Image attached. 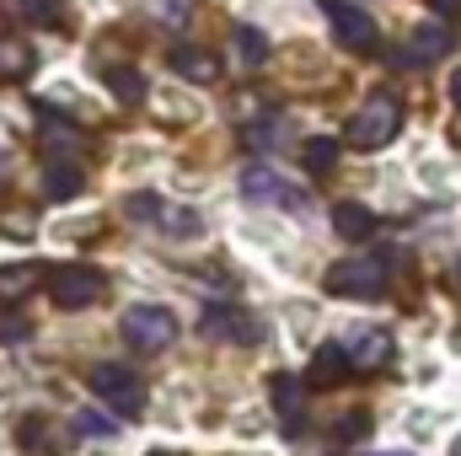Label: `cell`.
Instances as JSON below:
<instances>
[{"label": "cell", "mask_w": 461, "mask_h": 456, "mask_svg": "<svg viewBox=\"0 0 461 456\" xmlns=\"http://www.w3.org/2000/svg\"><path fill=\"white\" fill-rule=\"evenodd\" d=\"M402 103L392 97V92H370L365 103H359V114L348 118V145H359V150H381V145H392L397 140V129H402Z\"/></svg>", "instance_id": "obj_1"}, {"label": "cell", "mask_w": 461, "mask_h": 456, "mask_svg": "<svg viewBox=\"0 0 461 456\" xmlns=\"http://www.w3.org/2000/svg\"><path fill=\"white\" fill-rule=\"evenodd\" d=\"M386 285H392V258H386V252L344 258V263L328 269V290H333V296H359V301H370V296H381Z\"/></svg>", "instance_id": "obj_2"}, {"label": "cell", "mask_w": 461, "mask_h": 456, "mask_svg": "<svg viewBox=\"0 0 461 456\" xmlns=\"http://www.w3.org/2000/svg\"><path fill=\"white\" fill-rule=\"evenodd\" d=\"M49 296H54V306H65V312H86V306H97V301L108 296V279H103V269H92V263H65V269H54Z\"/></svg>", "instance_id": "obj_3"}, {"label": "cell", "mask_w": 461, "mask_h": 456, "mask_svg": "<svg viewBox=\"0 0 461 456\" xmlns=\"http://www.w3.org/2000/svg\"><path fill=\"white\" fill-rule=\"evenodd\" d=\"M118 333H123L129 349H140V354H161L167 343H177V317L167 306H134V312H123Z\"/></svg>", "instance_id": "obj_4"}, {"label": "cell", "mask_w": 461, "mask_h": 456, "mask_svg": "<svg viewBox=\"0 0 461 456\" xmlns=\"http://www.w3.org/2000/svg\"><path fill=\"white\" fill-rule=\"evenodd\" d=\"M92 392H97V403L113 408L118 419H140L145 414V387H140V376L129 365H97L92 370Z\"/></svg>", "instance_id": "obj_5"}, {"label": "cell", "mask_w": 461, "mask_h": 456, "mask_svg": "<svg viewBox=\"0 0 461 456\" xmlns=\"http://www.w3.org/2000/svg\"><path fill=\"white\" fill-rule=\"evenodd\" d=\"M123 210H129L140 226H156V231H167V236H199V215H194V210H183V205H161L156 194H129Z\"/></svg>", "instance_id": "obj_6"}, {"label": "cell", "mask_w": 461, "mask_h": 456, "mask_svg": "<svg viewBox=\"0 0 461 456\" xmlns=\"http://www.w3.org/2000/svg\"><path fill=\"white\" fill-rule=\"evenodd\" d=\"M322 11H328V22H333V38L344 43L348 54H375V49H381V32H375V22H370L359 5H348V0H322Z\"/></svg>", "instance_id": "obj_7"}, {"label": "cell", "mask_w": 461, "mask_h": 456, "mask_svg": "<svg viewBox=\"0 0 461 456\" xmlns=\"http://www.w3.org/2000/svg\"><path fill=\"white\" fill-rule=\"evenodd\" d=\"M199 333H204L210 343H236V349H247V343L263 339V323H258L252 312H241V306H226V301H215V306L204 312Z\"/></svg>", "instance_id": "obj_8"}, {"label": "cell", "mask_w": 461, "mask_h": 456, "mask_svg": "<svg viewBox=\"0 0 461 456\" xmlns=\"http://www.w3.org/2000/svg\"><path fill=\"white\" fill-rule=\"evenodd\" d=\"M306 392H312V387H301V381L285 376V370L268 376V403H274V414L285 419V435H290V441L306 435Z\"/></svg>", "instance_id": "obj_9"}, {"label": "cell", "mask_w": 461, "mask_h": 456, "mask_svg": "<svg viewBox=\"0 0 461 456\" xmlns=\"http://www.w3.org/2000/svg\"><path fill=\"white\" fill-rule=\"evenodd\" d=\"M241 194L247 199H258V205H285V210H301L306 205V194L301 188H290L279 172H268V167H252V172H241Z\"/></svg>", "instance_id": "obj_10"}, {"label": "cell", "mask_w": 461, "mask_h": 456, "mask_svg": "<svg viewBox=\"0 0 461 456\" xmlns=\"http://www.w3.org/2000/svg\"><path fill=\"white\" fill-rule=\"evenodd\" d=\"M348 376H354V365H348L344 343H317V354L306 365V387L312 392H333V387H344Z\"/></svg>", "instance_id": "obj_11"}, {"label": "cell", "mask_w": 461, "mask_h": 456, "mask_svg": "<svg viewBox=\"0 0 461 456\" xmlns=\"http://www.w3.org/2000/svg\"><path fill=\"white\" fill-rule=\"evenodd\" d=\"M344 349H348V365L354 370H381L392 360V333L386 328H365V333L344 339Z\"/></svg>", "instance_id": "obj_12"}, {"label": "cell", "mask_w": 461, "mask_h": 456, "mask_svg": "<svg viewBox=\"0 0 461 456\" xmlns=\"http://www.w3.org/2000/svg\"><path fill=\"white\" fill-rule=\"evenodd\" d=\"M172 70H177L183 81H194V87H215V81H221V59H215L210 49H199V43L172 49Z\"/></svg>", "instance_id": "obj_13"}, {"label": "cell", "mask_w": 461, "mask_h": 456, "mask_svg": "<svg viewBox=\"0 0 461 456\" xmlns=\"http://www.w3.org/2000/svg\"><path fill=\"white\" fill-rule=\"evenodd\" d=\"M446 49H451V27L429 22V27H419V32H413V49H408L397 65H429V59H440Z\"/></svg>", "instance_id": "obj_14"}, {"label": "cell", "mask_w": 461, "mask_h": 456, "mask_svg": "<svg viewBox=\"0 0 461 456\" xmlns=\"http://www.w3.org/2000/svg\"><path fill=\"white\" fill-rule=\"evenodd\" d=\"M81 161H49V172H43V194L49 199H76L81 194Z\"/></svg>", "instance_id": "obj_15"}, {"label": "cell", "mask_w": 461, "mask_h": 456, "mask_svg": "<svg viewBox=\"0 0 461 456\" xmlns=\"http://www.w3.org/2000/svg\"><path fill=\"white\" fill-rule=\"evenodd\" d=\"M333 231H339L344 242H370V236H375V215H370L365 205H339V210H333Z\"/></svg>", "instance_id": "obj_16"}, {"label": "cell", "mask_w": 461, "mask_h": 456, "mask_svg": "<svg viewBox=\"0 0 461 456\" xmlns=\"http://www.w3.org/2000/svg\"><path fill=\"white\" fill-rule=\"evenodd\" d=\"M103 81L113 87V97L123 103V108H134V103L145 97V81H140V70H134V65H108V70H103Z\"/></svg>", "instance_id": "obj_17"}, {"label": "cell", "mask_w": 461, "mask_h": 456, "mask_svg": "<svg viewBox=\"0 0 461 456\" xmlns=\"http://www.w3.org/2000/svg\"><path fill=\"white\" fill-rule=\"evenodd\" d=\"M38 279H43L38 263H11V269H0V301H22Z\"/></svg>", "instance_id": "obj_18"}, {"label": "cell", "mask_w": 461, "mask_h": 456, "mask_svg": "<svg viewBox=\"0 0 461 456\" xmlns=\"http://www.w3.org/2000/svg\"><path fill=\"white\" fill-rule=\"evenodd\" d=\"M22 76H32V49L5 38L0 43V81H22Z\"/></svg>", "instance_id": "obj_19"}, {"label": "cell", "mask_w": 461, "mask_h": 456, "mask_svg": "<svg viewBox=\"0 0 461 456\" xmlns=\"http://www.w3.org/2000/svg\"><path fill=\"white\" fill-rule=\"evenodd\" d=\"M230 38H236V54H241V65H252V70H258V65L268 59V38H263L258 27H236Z\"/></svg>", "instance_id": "obj_20"}, {"label": "cell", "mask_w": 461, "mask_h": 456, "mask_svg": "<svg viewBox=\"0 0 461 456\" xmlns=\"http://www.w3.org/2000/svg\"><path fill=\"white\" fill-rule=\"evenodd\" d=\"M306 167H312V172H333V167H339V140H328V134L306 140Z\"/></svg>", "instance_id": "obj_21"}, {"label": "cell", "mask_w": 461, "mask_h": 456, "mask_svg": "<svg viewBox=\"0 0 461 456\" xmlns=\"http://www.w3.org/2000/svg\"><path fill=\"white\" fill-rule=\"evenodd\" d=\"M145 5H150V16L167 22V27H183V22L194 16V0H145Z\"/></svg>", "instance_id": "obj_22"}, {"label": "cell", "mask_w": 461, "mask_h": 456, "mask_svg": "<svg viewBox=\"0 0 461 456\" xmlns=\"http://www.w3.org/2000/svg\"><path fill=\"white\" fill-rule=\"evenodd\" d=\"M76 430H81V435H118V414H97V408H81V414H76Z\"/></svg>", "instance_id": "obj_23"}, {"label": "cell", "mask_w": 461, "mask_h": 456, "mask_svg": "<svg viewBox=\"0 0 461 456\" xmlns=\"http://www.w3.org/2000/svg\"><path fill=\"white\" fill-rule=\"evenodd\" d=\"M279 140H285V123H279V118H263V123L247 129V145H258V150H263V145H279Z\"/></svg>", "instance_id": "obj_24"}, {"label": "cell", "mask_w": 461, "mask_h": 456, "mask_svg": "<svg viewBox=\"0 0 461 456\" xmlns=\"http://www.w3.org/2000/svg\"><path fill=\"white\" fill-rule=\"evenodd\" d=\"M365 424H370V414H344V419H339V441H354V435H365Z\"/></svg>", "instance_id": "obj_25"}, {"label": "cell", "mask_w": 461, "mask_h": 456, "mask_svg": "<svg viewBox=\"0 0 461 456\" xmlns=\"http://www.w3.org/2000/svg\"><path fill=\"white\" fill-rule=\"evenodd\" d=\"M0 339H5V343L27 339V323H22V317H16V323H0Z\"/></svg>", "instance_id": "obj_26"}, {"label": "cell", "mask_w": 461, "mask_h": 456, "mask_svg": "<svg viewBox=\"0 0 461 456\" xmlns=\"http://www.w3.org/2000/svg\"><path fill=\"white\" fill-rule=\"evenodd\" d=\"M424 5H429V11H440V16H456V11H461V0H424Z\"/></svg>", "instance_id": "obj_27"}, {"label": "cell", "mask_w": 461, "mask_h": 456, "mask_svg": "<svg viewBox=\"0 0 461 456\" xmlns=\"http://www.w3.org/2000/svg\"><path fill=\"white\" fill-rule=\"evenodd\" d=\"M451 103H456V108H461V70H456V76H451Z\"/></svg>", "instance_id": "obj_28"}, {"label": "cell", "mask_w": 461, "mask_h": 456, "mask_svg": "<svg viewBox=\"0 0 461 456\" xmlns=\"http://www.w3.org/2000/svg\"><path fill=\"white\" fill-rule=\"evenodd\" d=\"M451 456H461V441H456V446H451Z\"/></svg>", "instance_id": "obj_29"}, {"label": "cell", "mask_w": 461, "mask_h": 456, "mask_svg": "<svg viewBox=\"0 0 461 456\" xmlns=\"http://www.w3.org/2000/svg\"><path fill=\"white\" fill-rule=\"evenodd\" d=\"M150 456H177V451H150Z\"/></svg>", "instance_id": "obj_30"}, {"label": "cell", "mask_w": 461, "mask_h": 456, "mask_svg": "<svg viewBox=\"0 0 461 456\" xmlns=\"http://www.w3.org/2000/svg\"><path fill=\"white\" fill-rule=\"evenodd\" d=\"M456 279H461V258H456Z\"/></svg>", "instance_id": "obj_31"}]
</instances>
